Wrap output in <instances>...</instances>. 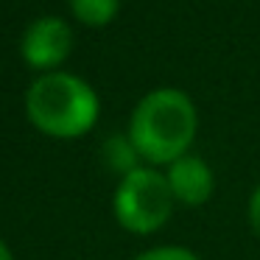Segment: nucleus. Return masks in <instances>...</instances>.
Returning a JSON list of instances; mask_svg holds the SVG:
<instances>
[{
    "label": "nucleus",
    "mask_w": 260,
    "mask_h": 260,
    "mask_svg": "<svg viewBox=\"0 0 260 260\" xmlns=\"http://www.w3.org/2000/svg\"><path fill=\"white\" fill-rule=\"evenodd\" d=\"M199 115L190 95L176 87H159L137 101L129 118V140L148 165H171L185 157L196 140Z\"/></svg>",
    "instance_id": "nucleus-1"
},
{
    "label": "nucleus",
    "mask_w": 260,
    "mask_h": 260,
    "mask_svg": "<svg viewBox=\"0 0 260 260\" xmlns=\"http://www.w3.org/2000/svg\"><path fill=\"white\" fill-rule=\"evenodd\" d=\"M25 115L31 126L48 137L73 140L95 126L101 115L98 95L84 79L64 70L45 73L25 92Z\"/></svg>",
    "instance_id": "nucleus-2"
},
{
    "label": "nucleus",
    "mask_w": 260,
    "mask_h": 260,
    "mask_svg": "<svg viewBox=\"0 0 260 260\" xmlns=\"http://www.w3.org/2000/svg\"><path fill=\"white\" fill-rule=\"evenodd\" d=\"M174 193L168 176L154 165H137L135 171L120 176L112 199V210L118 224L135 235H151L168 224L174 213Z\"/></svg>",
    "instance_id": "nucleus-3"
},
{
    "label": "nucleus",
    "mask_w": 260,
    "mask_h": 260,
    "mask_svg": "<svg viewBox=\"0 0 260 260\" xmlns=\"http://www.w3.org/2000/svg\"><path fill=\"white\" fill-rule=\"evenodd\" d=\"M73 51V31L62 17H40L25 28L20 53L25 64L42 73H53Z\"/></svg>",
    "instance_id": "nucleus-4"
},
{
    "label": "nucleus",
    "mask_w": 260,
    "mask_h": 260,
    "mask_svg": "<svg viewBox=\"0 0 260 260\" xmlns=\"http://www.w3.org/2000/svg\"><path fill=\"white\" fill-rule=\"evenodd\" d=\"M165 176H168V185H171V193H174L176 204H185V207H202V204H207L215 190L213 171L196 154H185L176 162H171Z\"/></svg>",
    "instance_id": "nucleus-5"
},
{
    "label": "nucleus",
    "mask_w": 260,
    "mask_h": 260,
    "mask_svg": "<svg viewBox=\"0 0 260 260\" xmlns=\"http://www.w3.org/2000/svg\"><path fill=\"white\" fill-rule=\"evenodd\" d=\"M70 12L79 23L90 28L109 25L120 12V0H70Z\"/></svg>",
    "instance_id": "nucleus-6"
},
{
    "label": "nucleus",
    "mask_w": 260,
    "mask_h": 260,
    "mask_svg": "<svg viewBox=\"0 0 260 260\" xmlns=\"http://www.w3.org/2000/svg\"><path fill=\"white\" fill-rule=\"evenodd\" d=\"M107 162L112 165L115 171H120V176L129 174V171L137 168V151L135 146H132L129 137H112V140H107Z\"/></svg>",
    "instance_id": "nucleus-7"
},
{
    "label": "nucleus",
    "mask_w": 260,
    "mask_h": 260,
    "mask_svg": "<svg viewBox=\"0 0 260 260\" xmlns=\"http://www.w3.org/2000/svg\"><path fill=\"white\" fill-rule=\"evenodd\" d=\"M135 260H199V254L185 246H154L140 252Z\"/></svg>",
    "instance_id": "nucleus-8"
},
{
    "label": "nucleus",
    "mask_w": 260,
    "mask_h": 260,
    "mask_svg": "<svg viewBox=\"0 0 260 260\" xmlns=\"http://www.w3.org/2000/svg\"><path fill=\"white\" fill-rule=\"evenodd\" d=\"M246 218H249V230L260 238V185L252 190L249 196V207H246Z\"/></svg>",
    "instance_id": "nucleus-9"
},
{
    "label": "nucleus",
    "mask_w": 260,
    "mask_h": 260,
    "mask_svg": "<svg viewBox=\"0 0 260 260\" xmlns=\"http://www.w3.org/2000/svg\"><path fill=\"white\" fill-rule=\"evenodd\" d=\"M0 260H14V257H12V252H9V246H6L3 241H0Z\"/></svg>",
    "instance_id": "nucleus-10"
}]
</instances>
